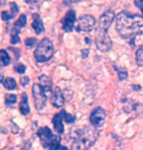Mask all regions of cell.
<instances>
[{
  "label": "cell",
  "mask_w": 143,
  "mask_h": 150,
  "mask_svg": "<svg viewBox=\"0 0 143 150\" xmlns=\"http://www.w3.org/2000/svg\"><path fill=\"white\" fill-rule=\"evenodd\" d=\"M116 30L124 39H129L139 34L143 26V16L132 14L127 11L120 12L116 16Z\"/></svg>",
  "instance_id": "6da1fadb"
},
{
  "label": "cell",
  "mask_w": 143,
  "mask_h": 150,
  "mask_svg": "<svg viewBox=\"0 0 143 150\" xmlns=\"http://www.w3.org/2000/svg\"><path fill=\"white\" fill-rule=\"evenodd\" d=\"M97 137L98 132L94 129L84 128L75 131L70 150H87L95 142Z\"/></svg>",
  "instance_id": "7a4b0ae2"
},
{
  "label": "cell",
  "mask_w": 143,
  "mask_h": 150,
  "mask_svg": "<svg viewBox=\"0 0 143 150\" xmlns=\"http://www.w3.org/2000/svg\"><path fill=\"white\" fill-rule=\"evenodd\" d=\"M54 44L48 37H44L37 44L36 49L34 51V58L37 62H45L53 57Z\"/></svg>",
  "instance_id": "3957f363"
},
{
  "label": "cell",
  "mask_w": 143,
  "mask_h": 150,
  "mask_svg": "<svg viewBox=\"0 0 143 150\" xmlns=\"http://www.w3.org/2000/svg\"><path fill=\"white\" fill-rule=\"evenodd\" d=\"M94 42L97 48L102 53L108 52L112 48V41L109 37L108 32L106 29L101 28L99 26H97V30H95Z\"/></svg>",
  "instance_id": "277c9868"
},
{
  "label": "cell",
  "mask_w": 143,
  "mask_h": 150,
  "mask_svg": "<svg viewBox=\"0 0 143 150\" xmlns=\"http://www.w3.org/2000/svg\"><path fill=\"white\" fill-rule=\"evenodd\" d=\"M32 95H33L34 104L36 106V109L41 111L46 106L47 97L40 84L37 83L33 84V86H32Z\"/></svg>",
  "instance_id": "5b68a950"
},
{
  "label": "cell",
  "mask_w": 143,
  "mask_h": 150,
  "mask_svg": "<svg viewBox=\"0 0 143 150\" xmlns=\"http://www.w3.org/2000/svg\"><path fill=\"white\" fill-rule=\"evenodd\" d=\"M97 21L95 18L92 15H83L80 17L78 21V25L76 26L77 31H84V32H91L95 28Z\"/></svg>",
  "instance_id": "8992f818"
},
{
  "label": "cell",
  "mask_w": 143,
  "mask_h": 150,
  "mask_svg": "<svg viewBox=\"0 0 143 150\" xmlns=\"http://www.w3.org/2000/svg\"><path fill=\"white\" fill-rule=\"evenodd\" d=\"M75 23H76V12L73 9H69L61 21L62 29L65 32H71L73 30L74 26H75Z\"/></svg>",
  "instance_id": "52a82bcc"
},
{
  "label": "cell",
  "mask_w": 143,
  "mask_h": 150,
  "mask_svg": "<svg viewBox=\"0 0 143 150\" xmlns=\"http://www.w3.org/2000/svg\"><path fill=\"white\" fill-rule=\"evenodd\" d=\"M105 119H106V112L101 107H97L95 109H94L90 116L91 124L95 128L102 126L103 123L105 122Z\"/></svg>",
  "instance_id": "ba28073f"
},
{
  "label": "cell",
  "mask_w": 143,
  "mask_h": 150,
  "mask_svg": "<svg viewBox=\"0 0 143 150\" xmlns=\"http://www.w3.org/2000/svg\"><path fill=\"white\" fill-rule=\"evenodd\" d=\"M37 136L39 137L40 142L42 143L43 147L49 149L51 142H52V140H53V137L55 136V134H53L51 129L48 127L40 128L39 130L37 131Z\"/></svg>",
  "instance_id": "9c48e42d"
},
{
  "label": "cell",
  "mask_w": 143,
  "mask_h": 150,
  "mask_svg": "<svg viewBox=\"0 0 143 150\" xmlns=\"http://www.w3.org/2000/svg\"><path fill=\"white\" fill-rule=\"evenodd\" d=\"M115 19H116V17H115L114 11L111 10V9H109V10L105 11L100 16L98 26L101 28H104V29H106V30H108V28L111 26L113 21H114Z\"/></svg>",
  "instance_id": "30bf717a"
},
{
  "label": "cell",
  "mask_w": 143,
  "mask_h": 150,
  "mask_svg": "<svg viewBox=\"0 0 143 150\" xmlns=\"http://www.w3.org/2000/svg\"><path fill=\"white\" fill-rule=\"evenodd\" d=\"M25 25H26V16L25 14H22L19 17V19L16 21V23H14V26L11 31V38L19 37L20 29H22V28H23V26H25Z\"/></svg>",
  "instance_id": "8fae6325"
},
{
  "label": "cell",
  "mask_w": 143,
  "mask_h": 150,
  "mask_svg": "<svg viewBox=\"0 0 143 150\" xmlns=\"http://www.w3.org/2000/svg\"><path fill=\"white\" fill-rule=\"evenodd\" d=\"M19 13V6L17 3L11 2L10 3V11H3L1 13V18L4 22H8L12 19H14Z\"/></svg>",
  "instance_id": "7c38bea8"
},
{
  "label": "cell",
  "mask_w": 143,
  "mask_h": 150,
  "mask_svg": "<svg viewBox=\"0 0 143 150\" xmlns=\"http://www.w3.org/2000/svg\"><path fill=\"white\" fill-rule=\"evenodd\" d=\"M51 103L55 107L58 108V107L63 106L64 104V98L62 95V92L59 87H56L55 89V93H54L52 98H51Z\"/></svg>",
  "instance_id": "4fadbf2b"
},
{
  "label": "cell",
  "mask_w": 143,
  "mask_h": 150,
  "mask_svg": "<svg viewBox=\"0 0 143 150\" xmlns=\"http://www.w3.org/2000/svg\"><path fill=\"white\" fill-rule=\"evenodd\" d=\"M62 122H63V115H62V110H61L53 118L54 128H55V131L58 134H62L64 132V126L62 124Z\"/></svg>",
  "instance_id": "5bb4252c"
},
{
  "label": "cell",
  "mask_w": 143,
  "mask_h": 150,
  "mask_svg": "<svg viewBox=\"0 0 143 150\" xmlns=\"http://www.w3.org/2000/svg\"><path fill=\"white\" fill-rule=\"evenodd\" d=\"M32 19H33V23H32V28L35 30V33L37 35L41 34L42 32L45 31V28H44L42 20L40 19L39 14H33L32 15Z\"/></svg>",
  "instance_id": "9a60e30c"
},
{
  "label": "cell",
  "mask_w": 143,
  "mask_h": 150,
  "mask_svg": "<svg viewBox=\"0 0 143 150\" xmlns=\"http://www.w3.org/2000/svg\"><path fill=\"white\" fill-rule=\"evenodd\" d=\"M39 82H40L41 87H42L43 90H44V92L45 93L52 92L53 82H52V80L47 76V75H41V76L39 77Z\"/></svg>",
  "instance_id": "2e32d148"
},
{
  "label": "cell",
  "mask_w": 143,
  "mask_h": 150,
  "mask_svg": "<svg viewBox=\"0 0 143 150\" xmlns=\"http://www.w3.org/2000/svg\"><path fill=\"white\" fill-rule=\"evenodd\" d=\"M20 112H22V114H23L25 116H26L30 112L26 93H23L22 94V100H20Z\"/></svg>",
  "instance_id": "e0dca14e"
},
{
  "label": "cell",
  "mask_w": 143,
  "mask_h": 150,
  "mask_svg": "<svg viewBox=\"0 0 143 150\" xmlns=\"http://www.w3.org/2000/svg\"><path fill=\"white\" fill-rule=\"evenodd\" d=\"M11 58L5 50H0V67H7L10 64Z\"/></svg>",
  "instance_id": "ac0fdd59"
},
{
  "label": "cell",
  "mask_w": 143,
  "mask_h": 150,
  "mask_svg": "<svg viewBox=\"0 0 143 150\" xmlns=\"http://www.w3.org/2000/svg\"><path fill=\"white\" fill-rule=\"evenodd\" d=\"M3 86H4L5 89L9 90V91H12V90H15L17 88V83L13 78L8 77L3 81Z\"/></svg>",
  "instance_id": "d6986e66"
},
{
  "label": "cell",
  "mask_w": 143,
  "mask_h": 150,
  "mask_svg": "<svg viewBox=\"0 0 143 150\" xmlns=\"http://www.w3.org/2000/svg\"><path fill=\"white\" fill-rule=\"evenodd\" d=\"M61 137L58 134H55L53 137L52 142H51L49 150H58L61 147Z\"/></svg>",
  "instance_id": "ffe728a7"
},
{
  "label": "cell",
  "mask_w": 143,
  "mask_h": 150,
  "mask_svg": "<svg viewBox=\"0 0 143 150\" xmlns=\"http://www.w3.org/2000/svg\"><path fill=\"white\" fill-rule=\"evenodd\" d=\"M135 61L138 67H143V47L139 48L135 52Z\"/></svg>",
  "instance_id": "44dd1931"
},
{
  "label": "cell",
  "mask_w": 143,
  "mask_h": 150,
  "mask_svg": "<svg viewBox=\"0 0 143 150\" xmlns=\"http://www.w3.org/2000/svg\"><path fill=\"white\" fill-rule=\"evenodd\" d=\"M62 115H63V121L67 124H73L76 120V117L72 115V114H69L65 111L64 109H62Z\"/></svg>",
  "instance_id": "7402d4cb"
},
{
  "label": "cell",
  "mask_w": 143,
  "mask_h": 150,
  "mask_svg": "<svg viewBox=\"0 0 143 150\" xmlns=\"http://www.w3.org/2000/svg\"><path fill=\"white\" fill-rule=\"evenodd\" d=\"M17 103V96L13 94H8L5 96V104L8 106L13 105Z\"/></svg>",
  "instance_id": "603a6c76"
},
{
  "label": "cell",
  "mask_w": 143,
  "mask_h": 150,
  "mask_svg": "<svg viewBox=\"0 0 143 150\" xmlns=\"http://www.w3.org/2000/svg\"><path fill=\"white\" fill-rule=\"evenodd\" d=\"M115 67V70L117 71V74H118V77H119V80L123 81V80H126L128 78V71L125 70V69H119V68L116 67V65H114Z\"/></svg>",
  "instance_id": "cb8c5ba5"
},
{
  "label": "cell",
  "mask_w": 143,
  "mask_h": 150,
  "mask_svg": "<svg viewBox=\"0 0 143 150\" xmlns=\"http://www.w3.org/2000/svg\"><path fill=\"white\" fill-rule=\"evenodd\" d=\"M25 46L27 48H33L35 45L37 44V39L34 38V37H29V38H26L25 41Z\"/></svg>",
  "instance_id": "d4e9b609"
},
{
  "label": "cell",
  "mask_w": 143,
  "mask_h": 150,
  "mask_svg": "<svg viewBox=\"0 0 143 150\" xmlns=\"http://www.w3.org/2000/svg\"><path fill=\"white\" fill-rule=\"evenodd\" d=\"M14 69H15V71H16L17 73L23 74V73H25V72L26 67H25V64H17L14 67Z\"/></svg>",
  "instance_id": "484cf974"
},
{
  "label": "cell",
  "mask_w": 143,
  "mask_h": 150,
  "mask_svg": "<svg viewBox=\"0 0 143 150\" xmlns=\"http://www.w3.org/2000/svg\"><path fill=\"white\" fill-rule=\"evenodd\" d=\"M133 3L143 14V0H133Z\"/></svg>",
  "instance_id": "4316f807"
},
{
  "label": "cell",
  "mask_w": 143,
  "mask_h": 150,
  "mask_svg": "<svg viewBox=\"0 0 143 150\" xmlns=\"http://www.w3.org/2000/svg\"><path fill=\"white\" fill-rule=\"evenodd\" d=\"M79 1H81V0H62V2H63V5L67 6V7H69V6L75 4V3H78Z\"/></svg>",
  "instance_id": "83f0119b"
},
{
  "label": "cell",
  "mask_w": 143,
  "mask_h": 150,
  "mask_svg": "<svg viewBox=\"0 0 143 150\" xmlns=\"http://www.w3.org/2000/svg\"><path fill=\"white\" fill-rule=\"evenodd\" d=\"M29 81H30V79H29V77H27V76H23V77L20 78V84H22L23 87L27 86V84L29 83Z\"/></svg>",
  "instance_id": "f1b7e54d"
},
{
  "label": "cell",
  "mask_w": 143,
  "mask_h": 150,
  "mask_svg": "<svg viewBox=\"0 0 143 150\" xmlns=\"http://www.w3.org/2000/svg\"><path fill=\"white\" fill-rule=\"evenodd\" d=\"M82 53H83V55H82L83 58H87V57L89 56V50H88V49L82 50Z\"/></svg>",
  "instance_id": "f546056e"
},
{
  "label": "cell",
  "mask_w": 143,
  "mask_h": 150,
  "mask_svg": "<svg viewBox=\"0 0 143 150\" xmlns=\"http://www.w3.org/2000/svg\"><path fill=\"white\" fill-rule=\"evenodd\" d=\"M58 150H68V148H67V147H65V146H62V145H61V147H59Z\"/></svg>",
  "instance_id": "4dcf8cb0"
},
{
  "label": "cell",
  "mask_w": 143,
  "mask_h": 150,
  "mask_svg": "<svg viewBox=\"0 0 143 150\" xmlns=\"http://www.w3.org/2000/svg\"><path fill=\"white\" fill-rule=\"evenodd\" d=\"M132 89L133 90H140V87H138V86H132Z\"/></svg>",
  "instance_id": "1f68e13d"
},
{
  "label": "cell",
  "mask_w": 143,
  "mask_h": 150,
  "mask_svg": "<svg viewBox=\"0 0 143 150\" xmlns=\"http://www.w3.org/2000/svg\"><path fill=\"white\" fill-rule=\"evenodd\" d=\"M5 2H6V0H0V5L3 6L5 4Z\"/></svg>",
  "instance_id": "d6a6232c"
},
{
  "label": "cell",
  "mask_w": 143,
  "mask_h": 150,
  "mask_svg": "<svg viewBox=\"0 0 143 150\" xmlns=\"http://www.w3.org/2000/svg\"><path fill=\"white\" fill-rule=\"evenodd\" d=\"M3 81V76H2V74L0 73V82H2Z\"/></svg>",
  "instance_id": "836d02e7"
}]
</instances>
